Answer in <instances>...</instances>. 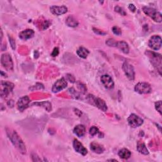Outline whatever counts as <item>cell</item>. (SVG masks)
Here are the masks:
<instances>
[{
  "instance_id": "7a4b0ae2",
  "label": "cell",
  "mask_w": 162,
  "mask_h": 162,
  "mask_svg": "<svg viewBox=\"0 0 162 162\" xmlns=\"http://www.w3.org/2000/svg\"><path fill=\"white\" fill-rule=\"evenodd\" d=\"M146 54L149 58L151 64L158 71L159 74L161 75V55L154 52H149V51L146 52Z\"/></svg>"
},
{
  "instance_id": "d590c367",
  "label": "cell",
  "mask_w": 162,
  "mask_h": 162,
  "mask_svg": "<svg viewBox=\"0 0 162 162\" xmlns=\"http://www.w3.org/2000/svg\"><path fill=\"white\" fill-rule=\"evenodd\" d=\"M58 54H59V49L58 48H54L52 53V56L53 57H57V56H58Z\"/></svg>"
},
{
  "instance_id": "44dd1931",
  "label": "cell",
  "mask_w": 162,
  "mask_h": 162,
  "mask_svg": "<svg viewBox=\"0 0 162 162\" xmlns=\"http://www.w3.org/2000/svg\"><path fill=\"white\" fill-rule=\"evenodd\" d=\"M65 23L68 27H77L79 25L78 21L73 16L68 17L67 19H66Z\"/></svg>"
},
{
  "instance_id": "4316f807",
  "label": "cell",
  "mask_w": 162,
  "mask_h": 162,
  "mask_svg": "<svg viewBox=\"0 0 162 162\" xmlns=\"http://www.w3.org/2000/svg\"><path fill=\"white\" fill-rule=\"evenodd\" d=\"M115 11L116 12L120 13V15H123V16H125L126 15V12H125V10L122 8H121L119 6H116L115 7Z\"/></svg>"
},
{
  "instance_id": "83f0119b",
  "label": "cell",
  "mask_w": 162,
  "mask_h": 162,
  "mask_svg": "<svg viewBox=\"0 0 162 162\" xmlns=\"http://www.w3.org/2000/svg\"><path fill=\"white\" fill-rule=\"evenodd\" d=\"M77 87L79 89V90L82 93H85L86 92V91H87V88H86V86L84 84H83L82 83L77 82Z\"/></svg>"
},
{
  "instance_id": "f35d334b",
  "label": "cell",
  "mask_w": 162,
  "mask_h": 162,
  "mask_svg": "<svg viewBox=\"0 0 162 162\" xmlns=\"http://www.w3.org/2000/svg\"><path fill=\"white\" fill-rule=\"evenodd\" d=\"M74 112L78 116H79V117L80 116H81V115H82V111L77 108H74Z\"/></svg>"
},
{
  "instance_id": "ba28073f",
  "label": "cell",
  "mask_w": 162,
  "mask_h": 162,
  "mask_svg": "<svg viewBox=\"0 0 162 162\" xmlns=\"http://www.w3.org/2000/svg\"><path fill=\"white\" fill-rule=\"evenodd\" d=\"M129 125L133 128H137L143 124L144 120L135 114H131L127 119Z\"/></svg>"
},
{
  "instance_id": "ffe728a7",
  "label": "cell",
  "mask_w": 162,
  "mask_h": 162,
  "mask_svg": "<svg viewBox=\"0 0 162 162\" xmlns=\"http://www.w3.org/2000/svg\"><path fill=\"white\" fill-rule=\"evenodd\" d=\"M137 150L141 154H143L144 155H147L149 154L148 149H147V147L146 146L145 144L142 141H138V144H137Z\"/></svg>"
},
{
  "instance_id": "8d00e7d4",
  "label": "cell",
  "mask_w": 162,
  "mask_h": 162,
  "mask_svg": "<svg viewBox=\"0 0 162 162\" xmlns=\"http://www.w3.org/2000/svg\"><path fill=\"white\" fill-rule=\"evenodd\" d=\"M32 160L34 161H40V159L39 158V157L36 155H35V153H32Z\"/></svg>"
},
{
  "instance_id": "74e56055",
  "label": "cell",
  "mask_w": 162,
  "mask_h": 162,
  "mask_svg": "<svg viewBox=\"0 0 162 162\" xmlns=\"http://www.w3.org/2000/svg\"><path fill=\"white\" fill-rule=\"evenodd\" d=\"M129 9L130 10L131 12H135V10H136V8L135 7V5L133 4H129Z\"/></svg>"
},
{
  "instance_id": "603a6c76",
  "label": "cell",
  "mask_w": 162,
  "mask_h": 162,
  "mask_svg": "<svg viewBox=\"0 0 162 162\" xmlns=\"http://www.w3.org/2000/svg\"><path fill=\"white\" fill-rule=\"evenodd\" d=\"M77 54L79 57L85 59L88 57V54H89V52L88 49H86L84 47H80L77 50Z\"/></svg>"
},
{
  "instance_id": "9c48e42d",
  "label": "cell",
  "mask_w": 162,
  "mask_h": 162,
  "mask_svg": "<svg viewBox=\"0 0 162 162\" xmlns=\"http://www.w3.org/2000/svg\"><path fill=\"white\" fill-rule=\"evenodd\" d=\"M122 69L124 72L130 80H134L135 79V71L133 66L128 62H124L122 65Z\"/></svg>"
},
{
  "instance_id": "ac0fdd59",
  "label": "cell",
  "mask_w": 162,
  "mask_h": 162,
  "mask_svg": "<svg viewBox=\"0 0 162 162\" xmlns=\"http://www.w3.org/2000/svg\"><path fill=\"white\" fill-rule=\"evenodd\" d=\"M74 133L79 138H82L85 134V127L83 125H77L75 127Z\"/></svg>"
},
{
  "instance_id": "e0dca14e",
  "label": "cell",
  "mask_w": 162,
  "mask_h": 162,
  "mask_svg": "<svg viewBox=\"0 0 162 162\" xmlns=\"http://www.w3.org/2000/svg\"><path fill=\"white\" fill-rule=\"evenodd\" d=\"M34 31L32 29H26L19 34V38L24 40H28L34 37Z\"/></svg>"
},
{
  "instance_id": "836d02e7",
  "label": "cell",
  "mask_w": 162,
  "mask_h": 162,
  "mask_svg": "<svg viewBox=\"0 0 162 162\" xmlns=\"http://www.w3.org/2000/svg\"><path fill=\"white\" fill-rule=\"evenodd\" d=\"M9 40H10V46H11V47L13 49H15V48H16V44H15V40L9 36Z\"/></svg>"
},
{
  "instance_id": "60d3db41",
  "label": "cell",
  "mask_w": 162,
  "mask_h": 162,
  "mask_svg": "<svg viewBox=\"0 0 162 162\" xmlns=\"http://www.w3.org/2000/svg\"><path fill=\"white\" fill-rule=\"evenodd\" d=\"M1 76H3V77H7V75L5 73H4L2 70L1 71Z\"/></svg>"
},
{
  "instance_id": "7c38bea8",
  "label": "cell",
  "mask_w": 162,
  "mask_h": 162,
  "mask_svg": "<svg viewBox=\"0 0 162 162\" xmlns=\"http://www.w3.org/2000/svg\"><path fill=\"white\" fill-rule=\"evenodd\" d=\"M30 103V99L27 96L20 98L17 101V108L20 111H23L26 109Z\"/></svg>"
},
{
  "instance_id": "3957f363",
  "label": "cell",
  "mask_w": 162,
  "mask_h": 162,
  "mask_svg": "<svg viewBox=\"0 0 162 162\" xmlns=\"http://www.w3.org/2000/svg\"><path fill=\"white\" fill-rule=\"evenodd\" d=\"M143 10L146 15H147L150 18H151L154 21L156 22H161L162 21L161 13L157 11L156 9L148 7H144L143 8Z\"/></svg>"
},
{
  "instance_id": "1f68e13d",
  "label": "cell",
  "mask_w": 162,
  "mask_h": 162,
  "mask_svg": "<svg viewBox=\"0 0 162 162\" xmlns=\"http://www.w3.org/2000/svg\"><path fill=\"white\" fill-rule=\"evenodd\" d=\"M93 31L95 34H98V35H105L106 34V32L103 31V30H99L98 29H96V28H93Z\"/></svg>"
},
{
  "instance_id": "b9f144b4",
  "label": "cell",
  "mask_w": 162,
  "mask_h": 162,
  "mask_svg": "<svg viewBox=\"0 0 162 162\" xmlns=\"http://www.w3.org/2000/svg\"><path fill=\"white\" fill-rule=\"evenodd\" d=\"M107 161H117V160H114V159H111V160H108Z\"/></svg>"
},
{
  "instance_id": "8992f818",
  "label": "cell",
  "mask_w": 162,
  "mask_h": 162,
  "mask_svg": "<svg viewBox=\"0 0 162 162\" xmlns=\"http://www.w3.org/2000/svg\"><path fill=\"white\" fill-rule=\"evenodd\" d=\"M135 91L141 94H149L151 92L152 89L151 85L146 82H139L137 84L134 88Z\"/></svg>"
},
{
  "instance_id": "9a60e30c",
  "label": "cell",
  "mask_w": 162,
  "mask_h": 162,
  "mask_svg": "<svg viewBox=\"0 0 162 162\" xmlns=\"http://www.w3.org/2000/svg\"><path fill=\"white\" fill-rule=\"evenodd\" d=\"M67 10L68 9L65 6H52L50 7V12L57 16L66 13Z\"/></svg>"
},
{
  "instance_id": "5bb4252c",
  "label": "cell",
  "mask_w": 162,
  "mask_h": 162,
  "mask_svg": "<svg viewBox=\"0 0 162 162\" xmlns=\"http://www.w3.org/2000/svg\"><path fill=\"white\" fill-rule=\"evenodd\" d=\"M74 149L76 152H77L79 154L85 156L88 153V150L83 146V144L79 141L77 139H74L73 142Z\"/></svg>"
},
{
  "instance_id": "277c9868",
  "label": "cell",
  "mask_w": 162,
  "mask_h": 162,
  "mask_svg": "<svg viewBox=\"0 0 162 162\" xmlns=\"http://www.w3.org/2000/svg\"><path fill=\"white\" fill-rule=\"evenodd\" d=\"M88 99L89 101H92V103H91L92 105L96 106L99 110H102L104 112L107 111V105H106L105 101L103 99L99 98H96L93 95H89Z\"/></svg>"
},
{
  "instance_id": "52a82bcc",
  "label": "cell",
  "mask_w": 162,
  "mask_h": 162,
  "mask_svg": "<svg viewBox=\"0 0 162 162\" xmlns=\"http://www.w3.org/2000/svg\"><path fill=\"white\" fill-rule=\"evenodd\" d=\"M1 62L3 67L8 71H12L13 68V63L11 56L8 53H4L1 55Z\"/></svg>"
},
{
  "instance_id": "d4e9b609",
  "label": "cell",
  "mask_w": 162,
  "mask_h": 162,
  "mask_svg": "<svg viewBox=\"0 0 162 162\" xmlns=\"http://www.w3.org/2000/svg\"><path fill=\"white\" fill-rule=\"evenodd\" d=\"M106 44L110 47H116L117 42H116L114 39H108L106 41Z\"/></svg>"
},
{
  "instance_id": "30bf717a",
  "label": "cell",
  "mask_w": 162,
  "mask_h": 162,
  "mask_svg": "<svg viewBox=\"0 0 162 162\" xmlns=\"http://www.w3.org/2000/svg\"><path fill=\"white\" fill-rule=\"evenodd\" d=\"M148 46L152 49L157 51L159 50L161 47V38L159 35H155L152 36L148 43Z\"/></svg>"
},
{
  "instance_id": "ab89813d",
  "label": "cell",
  "mask_w": 162,
  "mask_h": 162,
  "mask_svg": "<svg viewBox=\"0 0 162 162\" xmlns=\"http://www.w3.org/2000/svg\"><path fill=\"white\" fill-rule=\"evenodd\" d=\"M8 105L9 106H11V107H13V105H14V102H13V101H12V100H10V101H9L8 102Z\"/></svg>"
},
{
  "instance_id": "cb8c5ba5",
  "label": "cell",
  "mask_w": 162,
  "mask_h": 162,
  "mask_svg": "<svg viewBox=\"0 0 162 162\" xmlns=\"http://www.w3.org/2000/svg\"><path fill=\"white\" fill-rule=\"evenodd\" d=\"M32 105H35L39 106H42L45 110H46L48 111H50L52 110V104L48 101H43V102H39V103H34Z\"/></svg>"
},
{
  "instance_id": "4fadbf2b",
  "label": "cell",
  "mask_w": 162,
  "mask_h": 162,
  "mask_svg": "<svg viewBox=\"0 0 162 162\" xmlns=\"http://www.w3.org/2000/svg\"><path fill=\"white\" fill-rule=\"evenodd\" d=\"M101 83L105 86V88L108 89H111L114 87V82L110 75H103L101 77Z\"/></svg>"
},
{
  "instance_id": "8fae6325",
  "label": "cell",
  "mask_w": 162,
  "mask_h": 162,
  "mask_svg": "<svg viewBox=\"0 0 162 162\" xmlns=\"http://www.w3.org/2000/svg\"><path fill=\"white\" fill-rule=\"evenodd\" d=\"M67 86V82L64 78H61L58 79L54 84L52 88V91L54 93H58L60 91H62Z\"/></svg>"
},
{
  "instance_id": "d6986e66",
  "label": "cell",
  "mask_w": 162,
  "mask_h": 162,
  "mask_svg": "<svg viewBox=\"0 0 162 162\" xmlns=\"http://www.w3.org/2000/svg\"><path fill=\"white\" fill-rule=\"evenodd\" d=\"M116 47H117L122 52H123L125 54H128L129 53V46L128 44L124 40L117 42L116 44Z\"/></svg>"
},
{
  "instance_id": "d6a6232c",
  "label": "cell",
  "mask_w": 162,
  "mask_h": 162,
  "mask_svg": "<svg viewBox=\"0 0 162 162\" xmlns=\"http://www.w3.org/2000/svg\"><path fill=\"white\" fill-rule=\"evenodd\" d=\"M66 77H67V80H68L69 82H70L74 83L75 82V79L74 77V76H73L72 75H71V74H67V76H66Z\"/></svg>"
},
{
  "instance_id": "484cf974",
  "label": "cell",
  "mask_w": 162,
  "mask_h": 162,
  "mask_svg": "<svg viewBox=\"0 0 162 162\" xmlns=\"http://www.w3.org/2000/svg\"><path fill=\"white\" fill-rule=\"evenodd\" d=\"M98 133H99V129L97 127H96L93 126L90 128V129H89V134L91 136H94L95 135H96Z\"/></svg>"
},
{
  "instance_id": "4dcf8cb0",
  "label": "cell",
  "mask_w": 162,
  "mask_h": 162,
  "mask_svg": "<svg viewBox=\"0 0 162 162\" xmlns=\"http://www.w3.org/2000/svg\"><path fill=\"white\" fill-rule=\"evenodd\" d=\"M51 24H52V22L49 21V20H45V21L42 24V25H41L42 29L45 30L48 29L50 26Z\"/></svg>"
},
{
  "instance_id": "6da1fadb",
  "label": "cell",
  "mask_w": 162,
  "mask_h": 162,
  "mask_svg": "<svg viewBox=\"0 0 162 162\" xmlns=\"http://www.w3.org/2000/svg\"><path fill=\"white\" fill-rule=\"evenodd\" d=\"M7 133L9 139L12 141V143L22 154H26V148L23 141L16 133V131L7 129Z\"/></svg>"
},
{
  "instance_id": "2e32d148",
  "label": "cell",
  "mask_w": 162,
  "mask_h": 162,
  "mask_svg": "<svg viewBox=\"0 0 162 162\" xmlns=\"http://www.w3.org/2000/svg\"><path fill=\"white\" fill-rule=\"evenodd\" d=\"M90 148L92 151L97 154H101L105 151V149L103 145H101L96 142H93L90 144Z\"/></svg>"
},
{
  "instance_id": "e575fe53",
  "label": "cell",
  "mask_w": 162,
  "mask_h": 162,
  "mask_svg": "<svg viewBox=\"0 0 162 162\" xmlns=\"http://www.w3.org/2000/svg\"><path fill=\"white\" fill-rule=\"evenodd\" d=\"M68 92H69L71 94L73 95V96H74V97H75V98H77V97H79V94H78L77 92H76V91H75L73 88L70 89L68 90Z\"/></svg>"
},
{
  "instance_id": "f546056e",
  "label": "cell",
  "mask_w": 162,
  "mask_h": 162,
  "mask_svg": "<svg viewBox=\"0 0 162 162\" xmlns=\"http://www.w3.org/2000/svg\"><path fill=\"white\" fill-rule=\"evenodd\" d=\"M112 31L114 34L116 35H120L122 34V30L121 29L117 27V26H114L112 28Z\"/></svg>"
},
{
  "instance_id": "f1b7e54d",
  "label": "cell",
  "mask_w": 162,
  "mask_h": 162,
  "mask_svg": "<svg viewBox=\"0 0 162 162\" xmlns=\"http://www.w3.org/2000/svg\"><path fill=\"white\" fill-rule=\"evenodd\" d=\"M155 108L161 115V101H158L155 103Z\"/></svg>"
},
{
  "instance_id": "5b68a950",
  "label": "cell",
  "mask_w": 162,
  "mask_h": 162,
  "mask_svg": "<svg viewBox=\"0 0 162 162\" xmlns=\"http://www.w3.org/2000/svg\"><path fill=\"white\" fill-rule=\"evenodd\" d=\"M1 98H7L10 93L12 92V91L15 87L13 83L7 82V81H1Z\"/></svg>"
},
{
  "instance_id": "7402d4cb",
  "label": "cell",
  "mask_w": 162,
  "mask_h": 162,
  "mask_svg": "<svg viewBox=\"0 0 162 162\" xmlns=\"http://www.w3.org/2000/svg\"><path fill=\"white\" fill-rule=\"evenodd\" d=\"M118 155L120 156V158H122V159H125V160H127L130 158V156H131V152L127 149L124 148V149H120L119 151Z\"/></svg>"
}]
</instances>
